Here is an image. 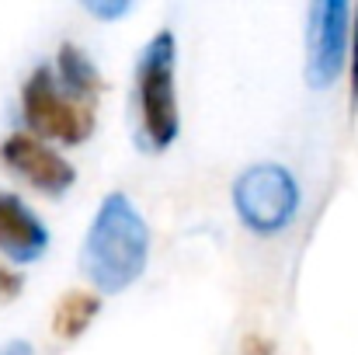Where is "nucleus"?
Returning <instances> with one entry per match:
<instances>
[{
	"label": "nucleus",
	"mask_w": 358,
	"mask_h": 355,
	"mask_svg": "<svg viewBox=\"0 0 358 355\" xmlns=\"http://www.w3.org/2000/svg\"><path fill=\"white\" fill-rule=\"evenodd\" d=\"M21 286H24V279H21L17 272H7V268L0 265V300H3V296H7V300H10V296H17V293H21Z\"/></svg>",
	"instance_id": "11"
},
{
	"label": "nucleus",
	"mask_w": 358,
	"mask_h": 355,
	"mask_svg": "<svg viewBox=\"0 0 358 355\" xmlns=\"http://www.w3.org/2000/svg\"><path fill=\"white\" fill-rule=\"evenodd\" d=\"M21 109H24V122L35 129V136H52V139H63L70 146L84 143L91 132H94V112L73 98L52 67L38 63L24 84H21Z\"/></svg>",
	"instance_id": "4"
},
{
	"label": "nucleus",
	"mask_w": 358,
	"mask_h": 355,
	"mask_svg": "<svg viewBox=\"0 0 358 355\" xmlns=\"http://www.w3.org/2000/svg\"><path fill=\"white\" fill-rule=\"evenodd\" d=\"M352 39V4L348 0H317L306 11V84L324 91L331 88L348 63Z\"/></svg>",
	"instance_id": "5"
},
{
	"label": "nucleus",
	"mask_w": 358,
	"mask_h": 355,
	"mask_svg": "<svg viewBox=\"0 0 358 355\" xmlns=\"http://www.w3.org/2000/svg\"><path fill=\"white\" fill-rule=\"evenodd\" d=\"M84 11L101 18V21H115L132 11V0H84Z\"/></svg>",
	"instance_id": "10"
},
{
	"label": "nucleus",
	"mask_w": 358,
	"mask_h": 355,
	"mask_svg": "<svg viewBox=\"0 0 358 355\" xmlns=\"http://www.w3.org/2000/svg\"><path fill=\"white\" fill-rule=\"evenodd\" d=\"M150 258V230L125 192H108L84 234L80 268L98 293L129 289Z\"/></svg>",
	"instance_id": "1"
},
{
	"label": "nucleus",
	"mask_w": 358,
	"mask_h": 355,
	"mask_svg": "<svg viewBox=\"0 0 358 355\" xmlns=\"http://www.w3.org/2000/svg\"><path fill=\"white\" fill-rule=\"evenodd\" d=\"M174 67H178V39L171 28H160L139 53L136 63V112H139V143L150 150H167L178 132V91H174Z\"/></svg>",
	"instance_id": "2"
},
{
	"label": "nucleus",
	"mask_w": 358,
	"mask_h": 355,
	"mask_svg": "<svg viewBox=\"0 0 358 355\" xmlns=\"http://www.w3.org/2000/svg\"><path fill=\"white\" fill-rule=\"evenodd\" d=\"M0 355H35V349H31L24 338H14V342H7V345L0 349Z\"/></svg>",
	"instance_id": "12"
},
{
	"label": "nucleus",
	"mask_w": 358,
	"mask_h": 355,
	"mask_svg": "<svg viewBox=\"0 0 358 355\" xmlns=\"http://www.w3.org/2000/svg\"><path fill=\"white\" fill-rule=\"evenodd\" d=\"M0 160L45 195H63L77 181V167L35 132H10L0 143Z\"/></svg>",
	"instance_id": "6"
},
{
	"label": "nucleus",
	"mask_w": 358,
	"mask_h": 355,
	"mask_svg": "<svg viewBox=\"0 0 358 355\" xmlns=\"http://www.w3.org/2000/svg\"><path fill=\"white\" fill-rule=\"evenodd\" d=\"M56 77H59V84L73 95V98H91V95H98L101 91V74H98V67L91 63V56L77 46V42H63L59 46V53H56Z\"/></svg>",
	"instance_id": "8"
},
{
	"label": "nucleus",
	"mask_w": 358,
	"mask_h": 355,
	"mask_svg": "<svg viewBox=\"0 0 358 355\" xmlns=\"http://www.w3.org/2000/svg\"><path fill=\"white\" fill-rule=\"evenodd\" d=\"M98 310H101V296H98V293L70 289V293L56 303L52 331H56L59 338H77V335H84V328L98 317Z\"/></svg>",
	"instance_id": "9"
},
{
	"label": "nucleus",
	"mask_w": 358,
	"mask_h": 355,
	"mask_svg": "<svg viewBox=\"0 0 358 355\" xmlns=\"http://www.w3.org/2000/svg\"><path fill=\"white\" fill-rule=\"evenodd\" d=\"M49 247V230L42 223V216L35 209H28V202L14 192H0V251L17 261H38Z\"/></svg>",
	"instance_id": "7"
},
{
	"label": "nucleus",
	"mask_w": 358,
	"mask_h": 355,
	"mask_svg": "<svg viewBox=\"0 0 358 355\" xmlns=\"http://www.w3.org/2000/svg\"><path fill=\"white\" fill-rule=\"evenodd\" d=\"M352 98L358 102V25H355V74H352Z\"/></svg>",
	"instance_id": "13"
},
{
	"label": "nucleus",
	"mask_w": 358,
	"mask_h": 355,
	"mask_svg": "<svg viewBox=\"0 0 358 355\" xmlns=\"http://www.w3.org/2000/svg\"><path fill=\"white\" fill-rule=\"evenodd\" d=\"M234 209L254 234H278L299 213V185L289 167L261 160L243 167L234 181Z\"/></svg>",
	"instance_id": "3"
}]
</instances>
